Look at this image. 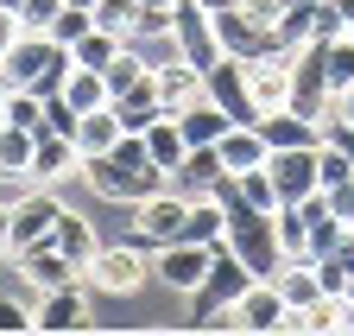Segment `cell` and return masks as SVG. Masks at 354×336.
<instances>
[{
	"label": "cell",
	"mask_w": 354,
	"mask_h": 336,
	"mask_svg": "<svg viewBox=\"0 0 354 336\" xmlns=\"http://www.w3.org/2000/svg\"><path fill=\"white\" fill-rule=\"evenodd\" d=\"M76 121H82V114H76L64 96H51V102H44V121H38V127H51V134H70V140H76Z\"/></svg>",
	"instance_id": "obj_35"
},
{
	"label": "cell",
	"mask_w": 354,
	"mask_h": 336,
	"mask_svg": "<svg viewBox=\"0 0 354 336\" xmlns=\"http://www.w3.org/2000/svg\"><path fill=\"white\" fill-rule=\"evenodd\" d=\"M38 121H44V96L7 89V127H32V134H38Z\"/></svg>",
	"instance_id": "obj_30"
},
{
	"label": "cell",
	"mask_w": 354,
	"mask_h": 336,
	"mask_svg": "<svg viewBox=\"0 0 354 336\" xmlns=\"http://www.w3.org/2000/svg\"><path fill=\"white\" fill-rule=\"evenodd\" d=\"M57 13H64V0H19V26L26 32H51Z\"/></svg>",
	"instance_id": "obj_33"
},
{
	"label": "cell",
	"mask_w": 354,
	"mask_h": 336,
	"mask_svg": "<svg viewBox=\"0 0 354 336\" xmlns=\"http://www.w3.org/2000/svg\"><path fill=\"white\" fill-rule=\"evenodd\" d=\"M209 19H215V38H221V58L253 64L259 51H272V45H279V38L266 32V26H253V19L234 7V0H228V7H209Z\"/></svg>",
	"instance_id": "obj_12"
},
{
	"label": "cell",
	"mask_w": 354,
	"mask_h": 336,
	"mask_svg": "<svg viewBox=\"0 0 354 336\" xmlns=\"http://www.w3.org/2000/svg\"><path fill=\"white\" fill-rule=\"evenodd\" d=\"M120 134H127V127H120L114 102H108V108H88V114L76 121V152H82V159H102V152H114Z\"/></svg>",
	"instance_id": "obj_21"
},
{
	"label": "cell",
	"mask_w": 354,
	"mask_h": 336,
	"mask_svg": "<svg viewBox=\"0 0 354 336\" xmlns=\"http://www.w3.org/2000/svg\"><path fill=\"white\" fill-rule=\"evenodd\" d=\"M88 292H102V299H133L146 279H152V247L146 241H102L95 260L82 267Z\"/></svg>",
	"instance_id": "obj_2"
},
{
	"label": "cell",
	"mask_w": 354,
	"mask_h": 336,
	"mask_svg": "<svg viewBox=\"0 0 354 336\" xmlns=\"http://www.w3.org/2000/svg\"><path fill=\"white\" fill-rule=\"evenodd\" d=\"M177 127H184V140H190V146H215L221 134H228V127H234V121H228V114H221V108H215L209 96H196V102H190L184 114H177Z\"/></svg>",
	"instance_id": "obj_23"
},
{
	"label": "cell",
	"mask_w": 354,
	"mask_h": 336,
	"mask_svg": "<svg viewBox=\"0 0 354 336\" xmlns=\"http://www.w3.org/2000/svg\"><path fill=\"white\" fill-rule=\"evenodd\" d=\"M114 114H120V127H127V134H146L152 121L165 114V108H158V89H152V70H146L140 82H127V89L114 96Z\"/></svg>",
	"instance_id": "obj_19"
},
{
	"label": "cell",
	"mask_w": 354,
	"mask_h": 336,
	"mask_svg": "<svg viewBox=\"0 0 354 336\" xmlns=\"http://www.w3.org/2000/svg\"><path fill=\"white\" fill-rule=\"evenodd\" d=\"M348 38H354V32H348Z\"/></svg>",
	"instance_id": "obj_43"
},
{
	"label": "cell",
	"mask_w": 354,
	"mask_h": 336,
	"mask_svg": "<svg viewBox=\"0 0 354 336\" xmlns=\"http://www.w3.org/2000/svg\"><path fill=\"white\" fill-rule=\"evenodd\" d=\"M0 127H7V76H0Z\"/></svg>",
	"instance_id": "obj_41"
},
{
	"label": "cell",
	"mask_w": 354,
	"mask_h": 336,
	"mask_svg": "<svg viewBox=\"0 0 354 336\" xmlns=\"http://www.w3.org/2000/svg\"><path fill=\"white\" fill-rule=\"evenodd\" d=\"M19 32H26V26H19V13H13V7H0V58L19 45Z\"/></svg>",
	"instance_id": "obj_37"
},
{
	"label": "cell",
	"mask_w": 354,
	"mask_h": 336,
	"mask_svg": "<svg viewBox=\"0 0 354 336\" xmlns=\"http://www.w3.org/2000/svg\"><path fill=\"white\" fill-rule=\"evenodd\" d=\"M221 172H228V165H221V152H215V146H190V152H184V165L171 172V184L184 191V197H209Z\"/></svg>",
	"instance_id": "obj_20"
},
{
	"label": "cell",
	"mask_w": 354,
	"mask_h": 336,
	"mask_svg": "<svg viewBox=\"0 0 354 336\" xmlns=\"http://www.w3.org/2000/svg\"><path fill=\"white\" fill-rule=\"evenodd\" d=\"M95 26L114 32V38H140L146 7H140V0H95Z\"/></svg>",
	"instance_id": "obj_27"
},
{
	"label": "cell",
	"mask_w": 354,
	"mask_h": 336,
	"mask_svg": "<svg viewBox=\"0 0 354 336\" xmlns=\"http://www.w3.org/2000/svg\"><path fill=\"white\" fill-rule=\"evenodd\" d=\"M203 96L234 121V127H259V102H253V89H247V64L241 58H215L209 70H203Z\"/></svg>",
	"instance_id": "obj_5"
},
{
	"label": "cell",
	"mask_w": 354,
	"mask_h": 336,
	"mask_svg": "<svg viewBox=\"0 0 354 336\" xmlns=\"http://www.w3.org/2000/svg\"><path fill=\"white\" fill-rule=\"evenodd\" d=\"M82 184H88V197H102V203H127V209H133L140 197L165 191V184H171V172H165V165H152L146 134H120V140H114V152L82 159Z\"/></svg>",
	"instance_id": "obj_1"
},
{
	"label": "cell",
	"mask_w": 354,
	"mask_h": 336,
	"mask_svg": "<svg viewBox=\"0 0 354 336\" xmlns=\"http://www.w3.org/2000/svg\"><path fill=\"white\" fill-rule=\"evenodd\" d=\"M329 7H335V13H342V26L354 32V0H329Z\"/></svg>",
	"instance_id": "obj_38"
},
{
	"label": "cell",
	"mask_w": 354,
	"mask_h": 336,
	"mask_svg": "<svg viewBox=\"0 0 354 336\" xmlns=\"http://www.w3.org/2000/svg\"><path fill=\"white\" fill-rule=\"evenodd\" d=\"M0 260H13V241H7V209H0Z\"/></svg>",
	"instance_id": "obj_39"
},
{
	"label": "cell",
	"mask_w": 354,
	"mask_h": 336,
	"mask_svg": "<svg viewBox=\"0 0 354 336\" xmlns=\"http://www.w3.org/2000/svg\"><path fill=\"white\" fill-rule=\"evenodd\" d=\"M64 7H95V0H64Z\"/></svg>",
	"instance_id": "obj_42"
},
{
	"label": "cell",
	"mask_w": 354,
	"mask_h": 336,
	"mask_svg": "<svg viewBox=\"0 0 354 336\" xmlns=\"http://www.w3.org/2000/svg\"><path fill=\"white\" fill-rule=\"evenodd\" d=\"M317 146H323V140H317ZM317 146H285V152L266 159V172H272V184H279V203H304V197L323 191V184H317Z\"/></svg>",
	"instance_id": "obj_13"
},
{
	"label": "cell",
	"mask_w": 354,
	"mask_h": 336,
	"mask_svg": "<svg viewBox=\"0 0 354 336\" xmlns=\"http://www.w3.org/2000/svg\"><path fill=\"white\" fill-rule=\"evenodd\" d=\"M120 45H127V38H114V32H102V26H95V32H82L76 45H70V58H76V64H88V70H108Z\"/></svg>",
	"instance_id": "obj_28"
},
{
	"label": "cell",
	"mask_w": 354,
	"mask_h": 336,
	"mask_svg": "<svg viewBox=\"0 0 354 336\" xmlns=\"http://www.w3.org/2000/svg\"><path fill=\"white\" fill-rule=\"evenodd\" d=\"M291 58H297V51L272 45V51H259V58L247 64V89H253L259 114H272V108H285V102H291Z\"/></svg>",
	"instance_id": "obj_14"
},
{
	"label": "cell",
	"mask_w": 354,
	"mask_h": 336,
	"mask_svg": "<svg viewBox=\"0 0 354 336\" xmlns=\"http://www.w3.org/2000/svg\"><path fill=\"white\" fill-rule=\"evenodd\" d=\"M140 7H146V13H171V7H177V0H140Z\"/></svg>",
	"instance_id": "obj_40"
},
{
	"label": "cell",
	"mask_w": 354,
	"mask_h": 336,
	"mask_svg": "<svg viewBox=\"0 0 354 336\" xmlns=\"http://www.w3.org/2000/svg\"><path fill=\"white\" fill-rule=\"evenodd\" d=\"M323 197H329V209H335V216H342V222L354 229V178H348V184H329Z\"/></svg>",
	"instance_id": "obj_36"
},
{
	"label": "cell",
	"mask_w": 354,
	"mask_h": 336,
	"mask_svg": "<svg viewBox=\"0 0 354 336\" xmlns=\"http://www.w3.org/2000/svg\"><path fill=\"white\" fill-rule=\"evenodd\" d=\"M247 285H253V273H247V260L234 254V247H228V241H215V260H209V273H203V285L190 292V317H196V324L209 330V324H215L221 311H228V305L241 299V292H247Z\"/></svg>",
	"instance_id": "obj_3"
},
{
	"label": "cell",
	"mask_w": 354,
	"mask_h": 336,
	"mask_svg": "<svg viewBox=\"0 0 354 336\" xmlns=\"http://www.w3.org/2000/svg\"><path fill=\"white\" fill-rule=\"evenodd\" d=\"M32 146H38L32 127H0V178L7 184H32Z\"/></svg>",
	"instance_id": "obj_24"
},
{
	"label": "cell",
	"mask_w": 354,
	"mask_h": 336,
	"mask_svg": "<svg viewBox=\"0 0 354 336\" xmlns=\"http://www.w3.org/2000/svg\"><path fill=\"white\" fill-rule=\"evenodd\" d=\"M82 32H95V7H64L51 19V38H57V45H76Z\"/></svg>",
	"instance_id": "obj_31"
},
{
	"label": "cell",
	"mask_w": 354,
	"mask_h": 336,
	"mask_svg": "<svg viewBox=\"0 0 354 336\" xmlns=\"http://www.w3.org/2000/svg\"><path fill=\"white\" fill-rule=\"evenodd\" d=\"M13 273H19V285L32 292H57V285H76L82 279V267L70 260V254H57V241H32L26 254H13Z\"/></svg>",
	"instance_id": "obj_11"
},
{
	"label": "cell",
	"mask_w": 354,
	"mask_h": 336,
	"mask_svg": "<svg viewBox=\"0 0 354 336\" xmlns=\"http://www.w3.org/2000/svg\"><path fill=\"white\" fill-rule=\"evenodd\" d=\"M215 152H221V165H228V172H253V165L272 159V146L259 140V127H228V134L215 140Z\"/></svg>",
	"instance_id": "obj_22"
},
{
	"label": "cell",
	"mask_w": 354,
	"mask_h": 336,
	"mask_svg": "<svg viewBox=\"0 0 354 336\" xmlns=\"http://www.w3.org/2000/svg\"><path fill=\"white\" fill-rule=\"evenodd\" d=\"M259 140L272 146V152H285V146H317L323 127H317V121H304L297 108H272V114H259Z\"/></svg>",
	"instance_id": "obj_17"
},
{
	"label": "cell",
	"mask_w": 354,
	"mask_h": 336,
	"mask_svg": "<svg viewBox=\"0 0 354 336\" xmlns=\"http://www.w3.org/2000/svg\"><path fill=\"white\" fill-rule=\"evenodd\" d=\"M209 260H215V247H203V241H165V247H152V279L165 292H177V299H190L209 273Z\"/></svg>",
	"instance_id": "obj_9"
},
{
	"label": "cell",
	"mask_w": 354,
	"mask_h": 336,
	"mask_svg": "<svg viewBox=\"0 0 354 336\" xmlns=\"http://www.w3.org/2000/svg\"><path fill=\"white\" fill-rule=\"evenodd\" d=\"M171 51L184 64H196V70H209L221 58V38H215V19H209L203 0H177L171 7Z\"/></svg>",
	"instance_id": "obj_6"
},
{
	"label": "cell",
	"mask_w": 354,
	"mask_h": 336,
	"mask_svg": "<svg viewBox=\"0 0 354 336\" xmlns=\"http://www.w3.org/2000/svg\"><path fill=\"white\" fill-rule=\"evenodd\" d=\"M279 324H285V292H279V279H253L209 330H253V336H266V330H279Z\"/></svg>",
	"instance_id": "obj_8"
},
{
	"label": "cell",
	"mask_w": 354,
	"mask_h": 336,
	"mask_svg": "<svg viewBox=\"0 0 354 336\" xmlns=\"http://www.w3.org/2000/svg\"><path fill=\"white\" fill-rule=\"evenodd\" d=\"M234 184H241V197H247L253 209H266V216L279 209V184H272V172H266V165H253V172H234Z\"/></svg>",
	"instance_id": "obj_29"
},
{
	"label": "cell",
	"mask_w": 354,
	"mask_h": 336,
	"mask_svg": "<svg viewBox=\"0 0 354 336\" xmlns=\"http://www.w3.org/2000/svg\"><path fill=\"white\" fill-rule=\"evenodd\" d=\"M190 203H196V197H184L177 184H165V191L140 197V203H133V241H146V247H165V241H177V235H184Z\"/></svg>",
	"instance_id": "obj_4"
},
{
	"label": "cell",
	"mask_w": 354,
	"mask_h": 336,
	"mask_svg": "<svg viewBox=\"0 0 354 336\" xmlns=\"http://www.w3.org/2000/svg\"><path fill=\"white\" fill-rule=\"evenodd\" d=\"M152 89H158V108H165V114H184V108L203 96V70L171 51L165 64H152Z\"/></svg>",
	"instance_id": "obj_16"
},
{
	"label": "cell",
	"mask_w": 354,
	"mask_h": 336,
	"mask_svg": "<svg viewBox=\"0 0 354 336\" xmlns=\"http://www.w3.org/2000/svg\"><path fill=\"white\" fill-rule=\"evenodd\" d=\"M51 241H57V254H70L76 267H88L95 260V247H102V235H95V222L82 216V209H57V229H51Z\"/></svg>",
	"instance_id": "obj_18"
},
{
	"label": "cell",
	"mask_w": 354,
	"mask_h": 336,
	"mask_svg": "<svg viewBox=\"0 0 354 336\" xmlns=\"http://www.w3.org/2000/svg\"><path fill=\"white\" fill-rule=\"evenodd\" d=\"M32 324L44 336H64V330H95V305H88V279L57 285V292H38L32 299Z\"/></svg>",
	"instance_id": "obj_10"
},
{
	"label": "cell",
	"mask_w": 354,
	"mask_h": 336,
	"mask_svg": "<svg viewBox=\"0 0 354 336\" xmlns=\"http://www.w3.org/2000/svg\"><path fill=\"white\" fill-rule=\"evenodd\" d=\"M70 178H82V152H76V140L70 134H51V127H38V146H32V184H70Z\"/></svg>",
	"instance_id": "obj_15"
},
{
	"label": "cell",
	"mask_w": 354,
	"mask_h": 336,
	"mask_svg": "<svg viewBox=\"0 0 354 336\" xmlns=\"http://www.w3.org/2000/svg\"><path fill=\"white\" fill-rule=\"evenodd\" d=\"M19 330H38L32 324V299H0V336H19Z\"/></svg>",
	"instance_id": "obj_34"
},
{
	"label": "cell",
	"mask_w": 354,
	"mask_h": 336,
	"mask_svg": "<svg viewBox=\"0 0 354 336\" xmlns=\"http://www.w3.org/2000/svg\"><path fill=\"white\" fill-rule=\"evenodd\" d=\"M64 102H70L76 114L108 108V102H114V96H108V76H102V70H88V64H76V70H70V82H64Z\"/></svg>",
	"instance_id": "obj_26"
},
{
	"label": "cell",
	"mask_w": 354,
	"mask_h": 336,
	"mask_svg": "<svg viewBox=\"0 0 354 336\" xmlns=\"http://www.w3.org/2000/svg\"><path fill=\"white\" fill-rule=\"evenodd\" d=\"M57 209H64V197H57L51 184H32L19 203H7V241H13V254H26L32 241H51Z\"/></svg>",
	"instance_id": "obj_7"
},
{
	"label": "cell",
	"mask_w": 354,
	"mask_h": 336,
	"mask_svg": "<svg viewBox=\"0 0 354 336\" xmlns=\"http://www.w3.org/2000/svg\"><path fill=\"white\" fill-rule=\"evenodd\" d=\"M146 152H152V165H165V172H177V165H184L190 140H184V127H177V114H158L152 127H146Z\"/></svg>",
	"instance_id": "obj_25"
},
{
	"label": "cell",
	"mask_w": 354,
	"mask_h": 336,
	"mask_svg": "<svg viewBox=\"0 0 354 336\" xmlns=\"http://www.w3.org/2000/svg\"><path fill=\"white\" fill-rule=\"evenodd\" d=\"M348 178H354V165H348V152L323 140V146H317V184L329 191V184H348Z\"/></svg>",
	"instance_id": "obj_32"
}]
</instances>
